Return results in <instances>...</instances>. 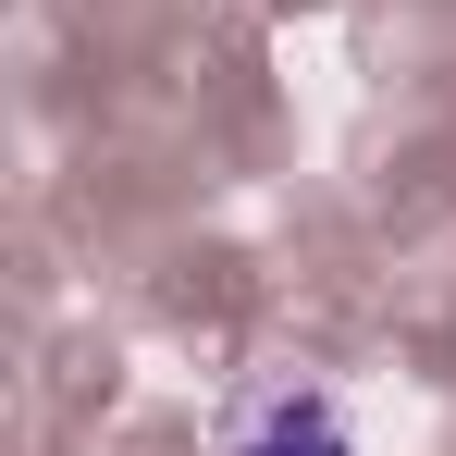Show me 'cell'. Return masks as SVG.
<instances>
[{
  "mask_svg": "<svg viewBox=\"0 0 456 456\" xmlns=\"http://www.w3.org/2000/svg\"><path fill=\"white\" fill-rule=\"evenodd\" d=\"M223 456H358V432H346V407H333V395L284 382V395H259V407L234 419Z\"/></svg>",
  "mask_w": 456,
  "mask_h": 456,
  "instance_id": "1",
  "label": "cell"
}]
</instances>
